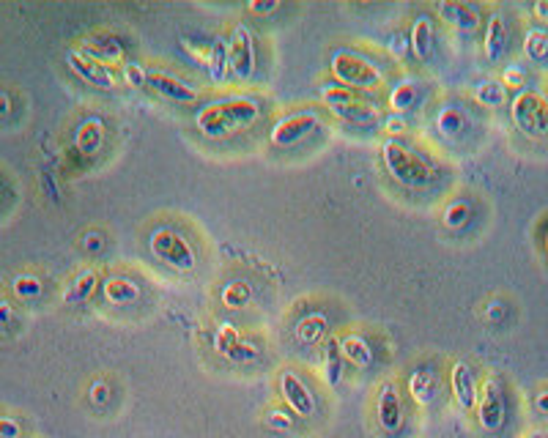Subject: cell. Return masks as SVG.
<instances>
[{
  "mask_svg": "<svg viewBox=\"0 0 548 438\" xmlns=\"http://www.w3.org/2000/svg\"><path fill=\"white\" fill-rule=\"evenodd\" d=\"M354 99H359V94L348 91L346 85L335 83V80H329V83H321V102H324L329 110L348 105V102H354Z\"/></svg>",
  "mask_w": 548,
  "mask_h": 438,
  "instance_id": "obj_36",
  "label": "cell"
},
{
  "mask_svg": "<svg viewBox=\"0 0 548 438\" xmlns=\"http://www.w3.org/2000/svg\"><path fill=\"white\" fill-rule=\"evenodd\" d=\"M507 315V307L502 299H488L483 307V318L488 321V324H502Z\"/></svg>",
  "mask_w": 548,
  "mask_h": 438,
  "instance_id": "obj_42",
  "label": "cell"
},
{
  "mask_svg": "<svg viewBox=\"0 0 548 438\" xmlns=\"http://www.w3.org/2000/svg\"><path fill=\"white\" fill-rule=\"evenodd\" d=\"M409 414V400L398 378H384L370 397V422L381 438H401Z\"/></svg>",
  "mask_w": 548,
  "mask_h": 438,
  "instance_id": "obj_4",
  "label": "cell"
},
{
  "mask_svg": "<svg viewBox=\"0 0 548 438\" xmlns=\"http://www.w3.org/2000/svg\"><path fill=\"white\" fill-rule=\"evenodd\" d=\"M228 50H231V77L236 83L253 80L258 69V47H255V33L247 22H236L231 36H228Z\"/></svg>",
  "mask_w": 548,
  "mask_h": 438,
  "instance_id": "obj_12",
  "label": "cell"
},
{
  "mask_svg": "<svg viewBox=\"0 0 548 438\" xmlns=\"http://www.w3.org/2000/svg\"><path fill=\"white\" fill-rule=\"evenodd\" d=\"M148 250H151V255L159 263H165V266L176 269V272H192L198 266V255H195V247L190 244V239H184L179 230L165 228V225L151 230Z\"/></svg>",
  "mask_w": 548,
  "mask_h": 438,
  "instance_id": "obj_10",
  "label": "cell"
},
{
  "mask_svg": "<svg viewBox=\"0 0 548 438\" xmlns=\"http://www.w3.org/2000/svg\"><path fill=\"white\" fill-rule=\"evenodd\" d=\"M113 384H110V378L99 376L94 378L91 384H88V392H85V400H88V406L96 408V411H102L113 403Z\"/></svg>",
  "mask_w": 548,
  "mask_h": 438,
  "instance_id": "obj_35",
  "label": "cell"
},
{
  "mask_svg": "<svg viewBox=\"0 0 548 438\" xmlns=\"http://www.w3.org/2000/svg\"><path fill=\"white\" fill-rule=\"evenodd\" d=\"M420 94L422 83L417 77H401V80L387 91V107H390V113L406 115L409 110H414L417 102H420Z\"/></svg>",
  "mask_w": 548,
  "mask_h": 438,
  "instance_id": "obj_27",
  "label": "cell"
},
{
  "mask_svg": "<svg viewBox=\"0 0 548 438\" xmlns=\"http://www.w3.org/2000/svg\"><path fill=\"white\" fill-rule=\"evenodd\" d=\"M329 332H332V326H329V318L321 310L299 315L294 326H291L294 343H299L302 348H324V343L332 337Z\"/></svg>",
  "mask_w": 548,
  "mask_h": 438,
  "instance_id": "obj_19",
  "label": "cell"
},
{
  "mask_svg": "<svg viewBox=\"0 0 548 438\" xmlns=\"http://www.w3.org/2000/svg\"><path fill=\"white\" fill-rule=\"evenodd\" d=\"M472 203L464 198H455L450 200L442 211V225L450 230H464L469 222H472Z\"/></svg>",
  "mask_w": 548,
  "mask_h": 438,
  "instance_id": "obj_32",
  "label": "cell"
},
{
  "mask_svg": "<svg viewBox=\"0 0 548 438\" xmlns=\"http://www.w3.org/2000/svg\"><path fill=\"white\" fill-rule=\"evenodd\" d=\"M510 121L529 140L548 137V94L540 88H521L510 96Z\"/></svg>",
  "mask_w": 548,
  "mask_h": 438,
  "instance_id": "obj_7",
  "label": "cell"
},
{
  "mask_svg": "<svg viewBox=\"0 0 548 438\" xmlns=\"http://www.w3.org/2000/svg\"><path fill=\"white\" fill-rule=\"evenodd\" d=\"M444 384H447V392H450V400L458 408V414L475 417L480 384H483V376H480L475 362H469L466 356H455L444 370Z\"/></svg>",
  "mask_w": 548,
  "mask_h": 438,
  "instance_id": "obj_8",
  "label": "cell"
},
{
  "mask_svg": "<svg viewBox=\"0 0 548 438\" xmlns=\"http://www.w3.org/2000/svg\"><path fill=\"white\" fill-rule=\"evenodd\" d=\"M527 77H529L527 66H524L521 61L507 63L505 69H502V74H499V80L505 83L507 91H510V88H513V91H516V88L518 91H521V88H527Z\"/></svg>",
  "mask_w": 548,
  "mask_h": 438,
  "instance_id": "obj_37",
  "label": "cell"
},
{
  "mask_svg": "<svg viewBox=\"0 0 548 438\" xmlns=\"http://www.w3.org/2000/svg\"><path fill=\"white\" fill-rule=\"evenodd\" d=\"M433 126L436 132L444 137V140H464L469 135V126H472V115L466 113L464 107L455 105V102H447L436 110L433 115Z\"/></svg>",
  "mask_w": 548,
  "mask_h": 438,
  "instance_id": "obj_20",
  "label": "cell"
},
{
  "mask_svg": "<svg viewBox=\"0 0 548 438\" xmlns=\"http://www.w3.org/2000/svg\"><path fill=\"white\" fill-rule=\"evenodd\" d=\"M14 321V307L9 302H0V326H9Z\"/></svg>",
  "mask_w": 548,
  "mask_h": 438,
  "instance_id": "obj_47",
  "label": "cell"
},
{
  "mask_svg": "<svg viewBox=\"0 0 548 438\" xmlns=\"http://www.w3.org/2000/svg\"><path fill=\"white\" fill-rule=\"evenodd\" d=\"M409 50L420 63H428L436 50V20L433 14H417L409 31Z\"/></svg>",
  "mask_w": 548,
  "mask_h": 438,
  "instance_id": "obj_21",
  "label": "cell"
},
{
  "mask_svg": "<svg viewBox=\"0 0 548 438\" xmlns=\"http://www.w3.org/2000/svg\"><path fill=\"white\" fill-rule=\"evenodd\" d=\"M521 438H548V425H535L521 433Z\"/></svg>",
  "mask_w": 548,
  "mask_h": 438,
  "instance_id": "obj_48",
  "label": "cell"
},
{
  "mask_svg": "<svg viewBox=\"0 0 548 438\" xmlns=\"http://www.w3.org/2000/svg\"><path fill=\"white\" fill-rule=\"evenodd\" d=\"M321 129V113L318 107H299L291 113H283L269 126V143L274 148H294L307 137Z\"/></svg>",
  "mask_w": 548,
  "mask_h": 438,
  "instance_id": "obj_11",
  "label": "cell"
},
{
  "mask_svg": "<svg viewBox=\"0 0 548 438\" xmlns=\"http://www.w3.org/2000/svg\"><path fill=\"white\" fill-rule=\"evenodd\" d=\"M381 129H384L387 137H392V140H401L403 132H409V121H406V115L401 113H387L381 118Z\"/></svg>",
  "mask_w": 548,
  "mask_h": 438,
  "instance_id": "obj_40",
  "label": "cell"
},
{
  "mask_svg": "<svg viewBox=\"0 0 548 438\" xmlns=\"http://www.w3.org/2000/svg\"><path fill=\"white\" fill-rule=\"evenodd\" d=\"M529 406H532V411H535V414H538V417L548 425V384L538 386V389L532 392V397H529Z\"/></svg>",
  "mask_w": 548,
  "mask_h": 438,
  "instance_id": "obj_41",
  "label": "cell"
},
{
  "mask_svg": "<svg viewBox=\"0 0 548 438\" xmlns=\"http://www.w3.org/2000/svg\"><path fill=\"white\" fill-rule=\"evenodd\" d=\"M44 291L42 280L31 272H20L11 277V293L22 299V302H31V299H39Z\"/></svg>",
  "mask_w": 548,
  "mask_h": 438,
  "instance_id": "obj_33",
  "label": "cell"
},
{
  "mask_svg": "<svg viewBox=\"0 0 548 438\" xmlns=\"http://www.w3.org/2000/svg\"><path fill=\"white\" fill-rule=\"evenodd\" d=\"M206 74L211 85H222L231 77V50H228V36H214V42L206 50Z\"/></svg>",
  "mask_w": 548,
  "mask_h": 438,
  "instance_id": "obj_25",
  "label": "cell"
},
{
  "mask_svg": "<svg viewBox=\"0 0 548 438\" xmlns=\"http://www.w3.org/2000/svg\"><path fill=\"white\" fill-rule=\"evenodd\" d=\"M121 80L129 88H148V66H143L140 61H124V66H121Z\"/></svg>",
  "mask_w": 548,
  "mask_h": 438,
  "instance_id": "obj_38",
  "label": "cell"
},
{
  "mask_svg": "<svg viewBox=\"0 0 548 438\" xmlns=\"http://www.w3.org/2000/svg\"><path fill=\"white\" fill-rule=\"evenodd\" d=\"M211 348H214V354H220L222 359L236 362V365L253 362V359H258V354H261L258 345L250 343L233 324H220L211 332Z\"/></svg>",
  "mask_w": 548,
  "mask_h": 438,
  "instance_id": "obj_13",
  "label": "cell"
},
{
  "mask_svg": "<svg viewBox=\"0 0 548 438\" xmlns=\"http://www.w3.org/2000/svg\"><path fill=\"white\" fill-rule=\"evenodd\" d=\"M343 370H346V362L340 359L338 343H335V334H332L324 343V348L318 351V381L327 389H338L340 381H343Z\"/></svg>",
  "mask_w": 548,
  "mask_h": 438,
  "instance_id": "obj_24",
  "label": "cell"
},
{
  "mask_svg": "<svg viewBox=\"0 0 548 438\" xmlns=\"http://www.w3.org/2000/svg\"><path fill=\"white\" fill-rule=\"evenodd\" d=\"M0 438H22V428L17 417H11V414L0 417Z\"/></svg>",
  "mask_w": 548,
  "mask_h": 438,
  "instance_id": "obj_44",
  "label": "cell"
},
{
  "mask_svg": "<svg viewBox=\"0 0 548 438\" xmlns=\"http://www.w3.org/2000/svg\"><path fill=\"white\" fill-rule=\"evenodd\" d=\"M510 422V386L505 376L485 373L475 406V425L485 436H502Z\"/></svg>",
  "mask_w": 548,
  "mask_h": 438,
  "instance_id": "obj_6",
  "label": "cell"
},
{
  "mask_svg": "<svg viewBox=\"0 0 548 438\" xmlns=\"http://www.w3.org/2000/svg\"><path fill=\"white\" fill-rule=\"evenodd\" d=\"M148 88L162 99H170L176 105H195L198 102V88L187 80H181L173 72L162 69H148Z\"/></svg>",
  "mask_w": 548,
  "mask_h": 438,
  "instance_id": "obj_17",
  "label": "cell"
},
{
  "mask_svg": "<svg viewBox=\"0 0 548 438\" xmlns=\"http://www.w3.org/2000/svg\"><path fill=\"white\" fill-rule=\"evenodd\" d=\"M472 99L485 110H499V107L510 105V94H507L505 83L499 77H483L480 83H475Z\"/></svg>",
  "mask_w": 548,
  "mask_h": 438,
  "instance_id": "obj_29",
  "label": "cell"
},
{
  "mask_svg": "<svg viewBox=\"0 0 548 438\" xmlns=\"http://www.w3.org/2000/svg\"><path fill=\"white\" fill-rule=\"evenodd\" d=\"M483 22V53L491 63H499L510 50V36H513L510 20L505 11L494 9Z\"/></svg>",
  "mask_w": 548,
  "mask_h": 438,
  "instance_id": "obj_16",
  "label": "cell"
},
{
  "mask_svg": "<svg viewBox=\"0 0 548 438\" xmlns=\"http://www.w3.org/2000/svg\"><path fill=\"white\" fill-rule=\"evenodd\" d=\"M250 302H253V288L244 280H233L222 288V304L228 310H244Z\"/></svg>",
  "mask_w": 548,
  "mask_h": 438,
  "instance_id": "obj_34",
  "label": "cell"
},
{
  "mask_svg": "<svg viewBox=\"0 0 548 438\" xmlns=\"http://www.w3.org/2000/svg\"><path fill=\"white\" fill-rule=\"evenodd\" d=\"M401 384L409 406L417 408V411H428L442 395L444 373L436 365V359H422L417 365H411V370L406 373Z\"/></svg>",
  "mask_w": 548,
  "mask_h": 438,
  "instance_id": "obj_9",
  "label": "cell"
},
{
  "mask_svg": "<svg viewBox=\"0 0 548 438\" xmlns=\"http://www.w3.org/2000/svg\"><path fill=\"white\" fill-rule=\"evenodd\" d=\"M102 296L113 307H129L140 299V285L127 274H110L102 280Z\"/></svg>",
  "mask_w": 548,
  "mask_h": 438,
  "instance_id": "obj_26",
  "label": "cell"
},
{
  "mask_svg": "<svg viewBox=\"0 0 548 438\" xmlns=\"http://www.w3.org/2000/svg\"><path fill=\"white\" fill-rule=\"evenodd\" d=\"M274 392L277 403L285 406L299 422H313L321 414V397L310 378L294 365H283L274 373Z\"/></svg>",
  "mask_w": 548,
  "mask_h": 438,
  "instance_id": "obj_5",
  "label": "cell"
},
{
  "mask_svg": "<svg viewBox=\"0 0 548 438\" xmlns=\"http://www.w3.org/2000/svg\"><path fill=\"white\" fill-rule=\"evenodd\" d=\"M532 14H535V25H540V28H546L548 31V0H538L535 6H532Z\"/></svg>",
  "mask_w": 548,
  "mask_h": 438,
  "instance_id": "obj_45",
  "label": "cell"
},
{
  "mask_svg": "<svg viewBox=\"0 0 548 438\" xmlns=\"http://www.w3.org/2000/svg\"><path fill=\"white\" fill-rule=\"evenodd\" d=\"M66 63L74 74H80L85 83L94 85V88H102V91H113L118 83L116 72L110 69V63L99 61L96 55H91L88 50H69L66 53Z\"/></svg>",
  "mask_w": 548,
  "mask_h": 438,
  "instance_id": "obj_14",
  "label": "cell"
},
{
  "mask_svg": "<svg viewBox=\"0 0 548 438\" xmlns=\"http://www.w3.org/2000/svg\"><path fill=\"white\" fill-rule=\"evenodd\" d=\"M80 247H83L88 255H99V252L105 250V236H102L99 230H88V233H83V241H80Z\"/></svg>",
  "mask_w": 548,
  "mask_h": 438,
  "instance_id": "obj_43",
  "label": "cell"
},
{
  "mask_svg": "<svg viewBox=\"0 0 548 438\" xmlns=\"http://www.w3.org/2000/svg\"><path fill=\"white\" fill-rule=\"evenodd\" d=\"M261 115H264V107L258 99L247 94H231L203 102L192 115V124L209 140H225V137L242 135L247 129H253L261 121Z\"/></svg>",
  "mask_w": 548,
  "mask_h": 438,
  "instance_id": "obj_1",
  "label": "cell"
},
{
  "mask_svg": "<svg viewBox=\"0 0 548 438\" xmlns=\"http://www.w3.org/2000/svg\"><path fill=\"white\" fill-rule=\"evenodd\" d=\"M521 53L527 61L535 66H546L548 63V31L540 25H529L524 36H521Z\"/></svg>",
  "mask_w": 548,
  "mask_h": 438,
  "instance_id": "obj_30",
  "label": "cell"
},
{
  "mask_svg": "<svg viewBox=\"0 0 548 438\" xmlns=\"http://www.w3.org/2000/svg\"><path fill=\"white\" fill-rule=\"evenodd\" d=\"M261 422H264L266 430H272L274 436H291L299 425V419L288 411L280 403H272V406L264 408V414H261Z\"/></svg>",
  "mask_w": 548,
  "mask_h": 438,
  "instance_id": "obj_31",
  "label": "cell"
},
{
  "mask_svg": "<svg viewBox=\"0 0 548 438\" xmlns=\"http://www.w3.org/2000/svg\"><path fill=\"white\" fill-rule=\"evenodd\" d=\"M335 343H338L340 359L346 365L357 367V370H370L379 359L370 337L365 332H359V329H346V332L335 334Z\"/></svg>",
  "mask_w": 548,
  "mask_h": 438,
  "instance_id": "obj_15",
  "label": "cell"
},
{
  "mask_svg": "<svg viewBox=\"0 0 548 438\" xmlns=\"http://www.w3.org/2000/svg\"><path fill=\"white\" fill-rule=\"evenodd\" d=\"M384 50H387L395 61H403V58L411 53L409 36H406L403 31H390L387 36H384Z\"/></svg>",
  "mask_w": 548,
  "mask_h": 438,
  "instance_id": "obj_39",
  "label": "cell"
},
{
  "mask_svg": "<svg viewBox=\"0 0 548 438\" xmlns=\"http://www.w3.org/2000/svg\"><path fill=\"white\" fill-rule=\"evenodd\" d=\"M332 113L338 115L340 121H346V124H354V126H376L381 124V110L373 102H365L362 96L359 99H354V102H348V105L343 107H335Z\"/></svg>",
  "mask_w": 548,
  "mask_h": 438,
  "instance_id": "obj_28",
  "label": "cell"
},
{
  "mask_svg": "<svg viewBox=\"0 0 548 438\" xmlns=\"http://www.w3.org/2000/svg\"><path fill=\"white\" fill-rule=\"evenodd\" d=\"M277 9H280L277 0H269V3H247V11H253V14H269V11Z\"/></svg>",
  "mask_w": 548,
  "mask_h": 438,
  "instance_id": "obj_46",
  "label": "cell"
},
{
  "mask_svg": "<svg viewBox=\"0 0 548 438\" xmlns=\"http://www.w3.org/2000/svg\"><path fill=\"white\" fill-rule=\"evenodd\" d=\"M329 74L335 83L346 85L354 94H370L387 85V74L381 72L379 63L354 47H335L329 53Z\"/></svg>",
  "mask_w": 548,
  "mask_h": 438,
  "instance_id": "obj_2",
  "label": "cell"
},
{
  "mask_svg": "<svg viewBox=\"0 0 548 438\" xmlns=\"http://www.w3.org/2000/svg\"><path fill=\"white\" fill-rule=\"evenodd\" d=\"M99 288V272L96 269H80L77 274H72L66 285L61 288V302L69 304V307H80V304L91 302V296Z\"/></svg>",
  "mask_w": 548,
  "mask_h": 438,
  "instance_id": "obj_22",
  "label": "cell"
},
{
  "mask_svg": "<svg viewBox=\"0 0 548 438\" xmlns=\"http://www.w3.org/2000/svg\"><path fill=\"white\" fill-rule=\"evenodd\" d=\"M105 137V121L96 118V115H88V118H83V121L77 124V129H74V148H77L80 154H85V157H94V154H99L102 146H105Z\"/></svg>",
  "mask_w": 548,
  "mask_h": 438,
  "instance_id": "obj_23",
  "label": "cell"
},
{
  "mask_svg": "<svg viewBox=\"0 0 548 438\" xmlns=\"http://www.w3.org/2000/svg\"><path fill=\"white\" fill-rule=\"evenodd\" d=\"M433 14L450 28V31H458L469 36L480 28V9L472 6V3H461V0H442V3H433Z\"/></svg>",
  "mask_w": 548,
  "mask_h": 438,
  "instance_id": "obj_18",
  "label": "cell"
},
{
  "mask_svg": "<svg viewBox=\"0 0 548 438\" xmlns=\"http://www.w3.org/2000/svg\"><path fill=\"white\" fill-rule=\"evenodd\" d=\"M540 250H543V255H546L548 261V217L543 219V225H540Z\"/></svg>",
  "mask_w": 548,
  "mask_h": 438,
  "instance_id": "obj_49",
  "label": "cell"
},
{
  "mask_svg": "<svg viewBox=\"0 0 548 438\" xmlns=\"http://www.w3.org/2000/svg\"><path fill=\"white\" fill-rule=\"evenodd\" d=\"M381 165L390 173V178H395L406 189H422L433 181V165L406 140L387 137L381 143Z\"/></svg>",
  "mask_w": 548,
  "mask_h": 438,
  "instance_id": "obj_3",
  "label": "cell"
}]
</instances>
